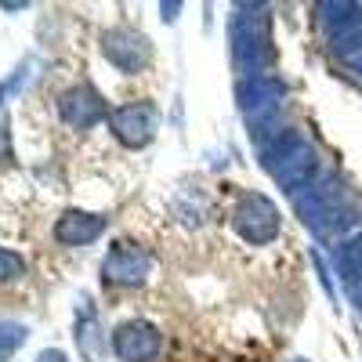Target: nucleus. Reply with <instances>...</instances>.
Here are the masks:
<instances>
[{
    "mask_svg": "<svg viewBox=\"0 0 362 362\" xmlns=\"http://www.w3.org/2000/svg\"><path fill=\"white\" fill-rule=\"evenodd\" d=\"M297 210H300V221L315 235H341L344 228H355V206L341 189H334V181L322 189H312L297 203Z\"/></svg>",
    "mask_w": 362,
    "mask_h": 362,
    "instance_id": "nucleus-1",
    "label": "nucleus"
},
{
    "mask_svg": "<svg viewBox=\"0 0 362 362\" xmlns=\"http://www.w3.org/2000/svg\"><path fill=\"white\" fill-rule=\"evenodd\" d=\"M268 170L276 181H283L286 189H297L315 174V153L300 134H283L279 145L268 153Z\"/></svg>",
    "mask_w": 362,
    "mask_h": 362,
    "instance_id": "nucleus-2",
    "label": "nucleus"
},
{
    "mask_svg": "<svg viewBox=\"0 0 362 362\" xmlns=\"http://www.w3.org/2000/svg\"><path fill=\"white\" fill-rule=\"evenodd\" d=\"M232 221H235V232L243 235L247 243H254V247H264V243H272V239L279 235V210L261 192H250L243 203H239Z\"/></svg>",
    "mask_w": 362,
    "mask_h": 362,
    "instance_id": "nucleus-3",
    "label": "nucleus"
},
{
    "mask_svg": "<svg viewBox=\"0 0 362 362\" xmlns=\"http://www.w3.org/2000/svg\"><path fill=\"white\" fill-rule=\"evenodd\" d=\"M163 348V337H160V329L153 322H124L112 334V351L124 358V362H153Z\"/></svg>",
    "mask_w": 362,
    "mask_h": 362,
    "instance_id": "nucleus-4",
    "label": "nucleus"
},
{
    "mask_svg": "<svg viewBox=\"0 0 362 362\" xmlns=\"http://www.w3.org/2000/svg\"><path fill=\"white\" fill-rule=\"evenodd\" d=\"M109 124H112L116 138L124 145L141 148V145L153 141V134H156V105L153 102H131L124 109H116L109 116Z\"/></svg>",
    "mask_w": 362,
    "mask_h": 362,
    "instance_id": "nucleus-5",
    "label": "nucleus"
},
{
    "mask_svg": "<svg viewBox=\"0 0 362 362\" xmlns=\"http://www.w3.org/2000/svg\"><path fill=\"white\" fill-rule=\"evenodd\" d=\"M102 54L109 58V62L116 69H124V73H138L145 62H148V44L145 37L131 33V29H109V33L102 37Z\"/></svg>",
    "mask_w": 362,
    "mask_h": 362,
    "instance_id": "nucleus-6",
    "label": "nucleus"
},
{
    "mask_svg": "<svg viewBox=\"0 0 362 362\" xmlns=\"http://www.w3.org/2000/svg\"><path fill=\"white\" fill-rule=\"evenodd\" d=\"M148 268H153V261H148L145 250L131 247V243H116L102 264V276L109 283H119V286H131V283H141L148 276Z\"/></svg>",
    "mask_w": 362,
    "mask_h": 362,
    "instance_id": "nucleus-7",
    "label": "nucleus"
},
{
    "mask_svg": "<svg viewBox=\"0 0 362 362\" xmlns=\"http://www.w3.org/2000/svg\"><path fill=\"white\" fill-rule=\"evenodd\" d=\"M76 351L83 355V362H105V341H102V322L90 308V300H80V315H76Z\"/></svg>",
    "mask_w": 362,
    "mask_h": 362,
    "instance_id": "nucleus-8",
    "label": "nucleus"
},
{
    "mask_svg": "<svg viewBox=\"0 0 362 362\" xmlns=\"http://www.w3.org/2000/svg\"><path fill=\"white\" fill-rule=\"evenodd\" d=\"M102 232H105V218L80 214V210H73V214H66V218H58V225H54L58 243H66V247H87V243H95Z\"/></svg>",
    "mask_w": 362,
    "mask_h": 362,
    "instance_id": "nucleus-9",
    "label": "nucleus"
},
{
    "mask_svg": "<svg viewBox=\"0 0 362 362\" xmlns=\"http://www.w3.org/2000/svg\"><path fill=\"white\" fill-rule=\"evenodd\" d=\"M102 112H105V105L90 87H73L62 95V119L73 127H90L95 119H102Z\"/></svg>",
    "mask_w": 362,
    "mask_h": 362,
    "instance_id": "nucleus-10",
    "label": "nucleus"
},
{
    "mask_svg": "<svg viewBox=\"0 0 362 362\" xmlns=\"http://www.w3.org/2000/svg\"><path fill=\"white\" fill-rule=\"evenodd\" d=\"M279 105V83L276 76H250L243 87V112L250 119H261L264 112H276Z\"/></svg>",
    "mask_w": 362,
    "mask_h": 362,
    "instance_id": "nucleus-11",
    "label": "nucleus"
},
{
    "mask_svg": "<svg viewBox=\"0 0 362 362\" xmlns=\"http://www.w3.org/2000/svg\"><path fill=\"white\" fill-rule=\"evenodd\" d=\"M337 272L355 286L362 279V239H351V243H341L337 247Z\"/></svg>",
    "mask_w": 362,
    "mask_h": 362,
    "instance_id": "nucleus-12",
    "label": "nucleus"
},
{
    "mask_svg": "<svg viewBox=\"0 0 362 362\" xmlns=\"http://www.w3.org/2000/svg\"><path fill=\"white\" fill-rule=\"evenodd\" d=\"M25 344V326L22 322H0V362L15 355Z\"/></svg>",
    "mask_w": 362,
    "mask_h": 362,
    "instance_id": "nucleus-13",
    "label": "nucleus"
},
{
    "mask_svg": "<svg viewBox=\"0 0 362 362\" xmlns=\"http://www.w3.org/2000/svg\"><path fill=\"white\" fill-rule=\"evenodd\" d=\"M18 276H22V257H15L11 250H0V283L18 279Z\"/></svg>",
    "mask_w": 362,
    "mask_h": 362,
    "instance_id": "nucleus-14",
    "label": "nucleus"
},
{
    "mask_svg": "<svg viewBox=\"0 0 362 362\" xmlns=\"http://www.w3.org/2000/svg\"><path fill=\"white\" fill-rule=\"evenodd\" d=\"M37 362H66V355H62V351H44Z\"/></svg>",
    "mask_w": 362,
    "mask_h": 362,
    "instance_id": "nucleus-15",
    "label": "nucleus"
},
{
    "mask_svg": "<svg viewBox=\"0 0 362 362\" xmlns=\"http://www.w3.org/2000/svg\"><path fill=\"white\" fill-rule=\"evenodd\" d=\"M351 300H355V305H358V312H362V279L351 286Z\"/></svg>",
    "mask_w": 362,
    "mask_h": 362,
    "instance_id": "nucleus-16",
    "label": "nucleus"
},
{
    "mask_svg": "<svg viewBox=\"0 0 362 362\" xmlns=\"http://www.w3.org/2000/svg\"><path fill=\"white\" fill-rule=\"evenodd\" d=\"M293 362H308V358H293Z\"/></svg>",
    "mask_w": 362,
    "mask_h": 362,
    "instance_id": "nucleus-17",
    "label": "nucleus"
}]
</instances>
